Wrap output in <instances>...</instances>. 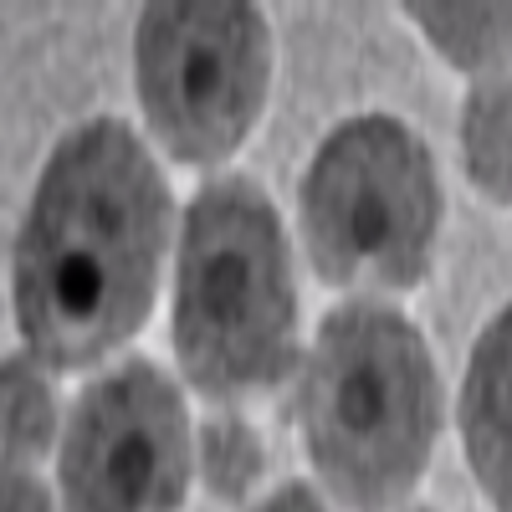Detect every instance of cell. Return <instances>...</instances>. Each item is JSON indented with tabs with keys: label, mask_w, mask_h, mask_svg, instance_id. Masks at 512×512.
<instances>
[{
	"label": "cell",
	"mask_w": 512,
	"mask_h": 512,
	"mask_svg": "<svg viewBox=\"0 0 512 512\" xmlns=\"http://www.w3.org/2000/svg\"><path fill=\"white\" fill-rule=\"evenodd\" d=\"M262 466H267L262 436L241 415H210L200 425V472L221 502H241L262 477Z\"/></svg>",
	"instance_id": "11"
},
{
	"label": "cell",
	"mask_w": 512,
	"mask_h": 512,
	"mask_svg": "<svg viewBox=\"0 0 512 512\" xmlns=\"http://www.w3.org/2000/svg\"><path fill=\"white\" fill-rule=\"evenodd\" d=\"M169 185L144 139L93 118L52 149L11 246L16 328L47 369H88L128 344L159 287Z\"/></svg>",
	"instance_id": "1"
},
{
	"label": "cell",
	"mask_w": 512,
	"mask_h": 512,
	"mask_svg": "<svg viewBox=\"0 0 512 512\" xmlns=\"http://www.w3.org/2000/svg\"><path fill=\"white\" fill-rule=\"evenodd\" d=\"M175 354L195 390L251 395L297 364V287L272 200L246 175L200 185L175 272Z\"/></svg>",
	"instance_id": "3"
},
{
	"label": "cell",
	"mask_w": 512,
	"mask_h": 512,
	"mask_svg": "<svg viewBox=\"0 0 512 512\" xmlns=\"http://www.w3.org/2000/svg\"><path fill=\"white\" fill-rule=\"evenodd\" d=\"M466 461L497 512H512V303L482 328L461 379Z\"/></svg>",
	"instance_id": "7"
},
{
	"label": "cell",
	"mask_w": 512,
	"mask_h": 512,
	"mask_svg": "<svg viewBox=\"0 0 512 512\" xmlns=\"http://www.w3.org/2000/svg\"><path fill=\"white\" fill-rule=\"evenodd\" d=\"M134 67L154 139L180 164H216L267 103L272 31L256 6H144Z\"/></svg>",
	"instance_id": "5"
},
{
	"label": "cell",
	"mask_w": 512,
	"mask_h": 512,
	"mask_svg": "<svg viewBox=\"0 0 512 512\" xmlns=\"http://www.w3.org/2000/svg\"><path fill=\"white\" fill-rule=\"evenodd\" d=\"M297 425L333 502L390 512L441 431V379L420 328L384 303L333 308L303 364Z\"/></svg>",
	"instance_id": "2"
},
{
	"label": "cell",
	"mask_w": 512,
	"mask_h": 512,
	"mask_svg": "<svg viewBox=\"0 0 512 512\" xmlns=\"http://www.w3.org/2000/svg\"><path fill=\"white\" fill-rule=\"evenodd\" d=\"M461 154L472 185L497 205H512V67L472 82L461 103Z\"/></svg>",
	"instance_id": "8"
},
{
	"label": "cell",
	"mask_w": 512,
	"mask_h": 512,
	"mask_svg": "<svg viewBox=\"0 0 512 512\" xmlns=\"http://www.w3.org/2000/svg\"><path fill=\"white\" fill-rule=\"evenodd\" d=\"M251 512H328V507L318 502V492H313V487H303V482H287V487H277L267 502H256Z\"/></svg>",
	"instance_id": "13"
},
{
	"label": "cell",
	"mask_w": 512,
	"mask_h": 512,
	"mask_svg": "<svg viewBox=\"0 0 512 512\" xmlns=\"http://www.w3.org/2000/svg\"><path fill=\"white\" fill-rule=\"evenodd\" d=\"M0 512H52V497L36 477L6 472V502H0Z\"/></svg>",
	"instance_id": "12"
},
{
	"label": "cell",
	"mask_w": 512,
	"mask_h": 512,
	"mask_svg": "<svg viewBox=\"0 0 512 512\" xmlns=\"http://www.w3.org/2000/svg\"><path fill=\"white\" fill-rule=\"evenodd\" d=\"M190 415L164 369L128 359L82 390L62 436L67 512H180L190 487Z\"/></svg>",
	"instance_id": "6"
},
{
	"label": "cell",
	"mask_w": 512,
	"mask_h": 512,
	"mask_svg": "<svg viewBox=\"0 0 512 512\" xmlns=\"http://www.w3.org/2000/svg\"><path fill=\"white\" fill-rule=\"evenodd\" d=\"M57 431V400L52 379L36 369V359L11 354L6 359V472H21L52 446Z\"/></svg>",
	"instance_id": "10"
},
{
	"label": "cell",
	"mask_w": 512,
	"mask_h": 512,
	"mask_svg": "<svg viewBox=\"0 0 512 512\" xmlns=\"http://www.w3.org/2000/svg\"><path fill=\"white\" fill-rule=\"evenodd\" d=\"M425 41L461 72H497L512 52V6H410Z\"/></svg>",
	"instance_id": "9"
},
{
	"label": "cell",
	"mask_w": 512,
	"mask_h": 512,
	"mask_svg": "<svg viewBox=\"0 0 512 512\" xmlns=\"http://www.w3.org/2000/svg\"><path fill=\"white\" fill-rule=\"evenodd\" d=\"M308 262L333 287L405 292L431 272L441 231L436 164L390 113H359L318 144L303 190Z\"/></svg>",
	"instance_id": "4"
}]
</instances>
